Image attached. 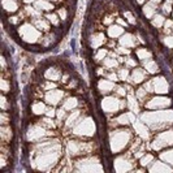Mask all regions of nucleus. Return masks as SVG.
<instances>
[{
  "mask_svg": "<svg viewBox=\"0 0 173 173\" xmlns=\"http://www.w3.org/2000/svg\"><path fill=\"white\" fill-rule=\"evenodd\" d=\"M135 135L131 126H118V128L105 130L107 152L113 157L115 155L122 154L130 146L131 139Z\"/></svg>",
  "mask_w": 173,
  "mask_h": 173,
  "instance_id": "f257e3e1",
  "label": "nucleus"
},
{
  "mask_svg": "<svg viewBox=\"0 0 173 173\" xmlns=\"http://www.w3.org/2000/svg\"><path fill=\"white\" fill-rule=\"evenodd\" d=\"M14 37L20 38V43L25 47H37L39 46L44 33H42L35 25H33L29 20L24 21L21 25L14 27Z\"/></svg>",
  "mask_w": 173,
  "mask_h": 173,
  "instance_id": "f03ea898",
  "label": "nucleus"
},
{
  "mask_svg": "<svg viewBox=\"0 0 173 173\" xmlns=\"http://www.w3.org/2000/svg\"><path fill=\"white\" fill-rule=\"evenodd\" d=\"M98 104H99V111L102 112L103 117H113L126 109V98H118L115 94H108L99 98Z\"/></svg>",
  "mask_w": 173,
  "mask_h": 173,
  "instance_id": "7ed1b4c3",
  "label": "nucleus"
},
{
  "mask_svg": "<svg viewBox=\"0 0 173 173\" xmlns=\"http://www.w3.org/2000/svg\"><path fill=\"white\" fill-rule=\"evenodd\" d=\"M70 135L78 138H92L98 137V124L94 118V113H89L73 128Z\"/></svg>",
  "mask_w": 173,
  "mask_h": 173,
  "instance_id": "20e7f679",
  "label": "nucleus"
},
{
  "mask_svg": "<svg viewBox=\"0 0 173 173\" xmlns=\"http://www.w3.org/2000/svg\"><path fill=\"white\" fill-rule=\"evenodd\" d=\"M142 107L146 111H159V109H167V108H173V95L152 94L151 98Z\"/></svg>",
  "mask_w": 173,
  "mask_h": 173,
  "instance_id": "39448f33",
  "label": "nucleus"
},
{
  "mask_svg": "<svg viewBox=\"0 0 173 173\" xmlns=\"http://www.w3.org/2000/svg\"><path fill=\"white\" fill-rule=\"evenodd\" d=\"M116 83H117V82L109 81V79L105 78V77L95 78V79H92V91H94V94L96 95L98 98H102V96H104V95L112 94L113 87H115Z\"/></svg>",
  "mask_w": 173,
  "mask_h": 173,
  "instance_id": "423d86ee",
  "label": "nucleus"
},
{
  "mask_svg": "<svg viewBox=\"0 0 173 173\" xmlns=\"http://www.w3.org/2000/svg\"><path fill=\"white\" fill-rule=\"evenodd\" d=\"M152 81H154V94H167V95H173V86L170 81L167 78L164 73H159L152 76Z\"/></svg>",
  "mask_w": 173,
  "mask_h": 173,
  "instance_id": "0eeeda50",
  "label": "nucleus"
},
{
  "mask_svg": "<svg viewBox=\"0 0 173 173\" xmlns=\"http://www.w3.org/2000/svg\"><path fill=\"white\" fill-rule=\"evenodd\" d=\"M72 91H69V90H66L64 86H59L56 87V89L53 90H50V91H47L44 94V98H43V100H44L46 103H47L48 105H53V107H59V105L61 104V102L64 100V98L68 94H70Z\"/></svg>",
  "mask_w": 173,
  "mask_h": 173,
  "instance_id": "6e6552de",
  "label": "nucleus"
},
{
  "mask_svg": "<svg viewBox=\"0 0 173 173\" xmlns=\"http://www.w3.org/2000/svg\"><path fill=\"white\" fill-rule=\"evenodd\" d=\"M148 77H150V74L147 73L146 69H144L142 65H138V66H135V68L131 69L130 76H129V79H128L126 83L137 87V86H139V85L143 83L146 79H148Z\"/></svg>",
  "mask_w": 173,
  "mask_h": 173,
  "instance_id": "1a4fd4ad",
  "label": "nucleus"
},
{
  "mask_svg": "<svg viewBox=\"0 0 173 173\" xmlns=\"http://www.w3.org/2000/svg\"><path fill=\"white\" fill-rule=\"evenodd\" d=\"M133 53L137 56V59L139 60V63H141V65L143 63H146V61L151 60V59H155L156 56H155V51L152 47H150V46L147 44H143V46H138L137 48H134Z\"/></svg>",
  "mask_w": 173,
  "mask_h": 173,
  "instance_id": "9d476101",
  "label": "nucleus"
},
{
  "mask_svg": "<svg viewBox=\"0 0 173 173\" xmlns=\"http://www.w3.org/2000/svg\"><path fill=\"white\" fill-rule=\"evenodd\" d=\"M138 8H139V13L142 14V17H143V18L146 20L147 22L151 21L152 17H154L155 14L159 12V5H157V4H155V3H152L151 0L146 1L143 5L138 7Z\"/></svg>",
  "mask_w": 173,
  "mask_h": 173,
  "instance_id": "9b49d317",
  "label": "nucleus"
},
{
  "mask_svg": "<svg viewBox=\"0 0 173 173\" xmlns=\"http://www.w3.org/2000/svg\"><path fill=\"white\" fill-rule=\"evenodd\" d=\"M24 3L18 0H1V7H3L4 16H11L14 14L22 8Z\"/></svg>",
  "mask_w": 173,
  "mask_h": 173,
  "instance_id": "f8f14e48",
  "label": "nucleus"
},
{
  "mask_svg": "<svg viewBox=\"0 0 173 173\" xmlns=\"http://www.w3.org/2000/svg\"><path fill=\"white\" fill-rule=\"evenodd\" d=\"M147 172H173V167L157 157L147 167Z\"/></svg>",
  "mask_w": 173,
  "mask_h": 173,
  "instance_id": "ddd939ff",
  "label": "nucleus"
},
{
  "mask_svg": "<svg viewBox=\"0 0 173 173\" xmlns=\"http://www.w3.org/2000/svg\"><path fill=\"white\" fill-rule=\"evenodd\" d=\"M125 31H126V27L121 26V25L116 24V22L105 27V33H107V35H108L109 39H116L117 40Z\"/></svg>",
  "mask_w": 173,
  "mask_h": 173,
  "instance_id": "4468645a",
  "label": "nucleus"
},
{
  "mask_svg": "<svg viewBox=\"0 0 173 173\" xmlns=\"http://www.w3.org/2000/svg\"><path fill=\"white\" fill-rule=\"evenodd\" d=\"M142 66H143L144 69L147 70V73L150 74V76H155V74H159L161 73V65L159 64V61H157V59H151V60L146 61V63L142 64Z\"/></svg>",
  "mask_w": 173,
  "mask_h": 173,
  "instance_id": "2eb2a0df",
  "label": "nucleus"
},
{
  "mask_svg": "<svg viewBox=\"0 0 173 173\" xmlns=\"http://www.w3.org/2000/svg\"><path fill=\"white\" fill-rule=\"evenodd\" d=\"M157 157L173 167V147H167L160 152H157Z\"/></svg>",
  "mask_w": 173,
  "mask_h": 173,
  "instance_id": "dca6fc26",
  "label": "nucleus"
},
{
  "mask_svg": "<svg viewBox=\"0 0 173 173\" xmlns=\"http://www.w3.org/2000/svg\"><path fill=\"white\" fill-rule=\"evenodd\" d=\"M116 72H117V76H118V79H120V82H128L131 69H129V68H126V66L121 65Z\"/></svg>",
  "mask_w": 173,
  "mask_h": 173,
  "instance_id": "f3484780",
  "label": "nucleus"
}]
</instances>
